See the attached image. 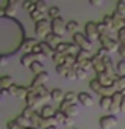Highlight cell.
<instances>
[{
    "label": "cell",
    "instance_id": "9",
    "mask_svg": "<svg viewBox=\"0 0 125 129\" xmlns=\"http://www.w3.org/2000/svg\"><path fill=\"white\" fill-rule=\"evenodd\" d=\"M98 124H100L101 129H113L117 124V118L114 117V115H104V117L100 118Z\"/></svg>",
    "mask_w": 125,
    "mask_h": 129
},
{
    "label": "cell",
    "instance_id": "10",
    "mask_svg": "<svg viewBox=\"0 0 125 129\" xmlns=\"http://www.w3.org/2000/svg\"><path fill=\"white\" fill-rule=\"evenodd\" d=\"M95 79L101 83V87H114V82H116V77L111 76V74H108V73H100V74H97Z\"/></svg>",
    "mask_w": 125,
    "mask_h": 129
},
{
    "label": "cell",
    "instance_id": "55",
    "mask_svg": "<svg viewBox=\"0 0 125 129\" xmlns=\"http://www.w3.org/2000/svg\"><path fill=\"white\" fill-rule=\"evenodd\" d=\"M120 46H123V47H125V40H123V41L120 43Z\"/></svg>",
    "mask_w": 125,
    "mask_h": 129
},
{
    "label": "cell",
    "instance_id": "33",
    "mask_svg": "<svg viewBox=\"0 0 125 129\" xmlns=\"http://www.w3.org/2000/svg\"><path fill=\"white\" fill-rule=\"evenodd\" d=\"M89 88H92V91H95V93H98V94H100V91H101V83L100 82H98L97 79H92L90 82H89Z\"/></svg>",
    "mask_w": 125,
    "mask_h": 129
},
{
    "label": "cell",
    "instance_id": "16",
    "mask_svg": "<svg viewBox=\"0 0 125 129\" xmlns=\"http://www.w3.org/2000/svg\"><path fill=\"white\" fill-rule=\"evenodd\" d=\"M16 10H17V2H16V0H14V2L10 0V2L6 3V6H5V14L8 17H13L16 14Z\"/></svg>",
    "mask_w": 125,
    "mask_h": 129
},
{
    "label": "cell",
    "instance_id": "41",
    "mask_svg": "<svg viewBox=\"0 0 125 129\" xmlns=\"http://www.w3.org/2000/svg\"><path fill=\"white\" fill-rule=\"evenodd\" d=\"M73 71H75V74H76V79H79V80L85 79V76H87V71H84V69L78 68V66H75V68H73Z\"/></svg>",
    "mask_w": 125,
    "mask_h": 129
},
{
    "label": "cell",
    "instance_id": "22",
    "mask_svg": "<svg viewBox=\"0 0 125 129\" xmlns=\"http://www.w3.org/2000/svg\"><path fill=\"white\" fill-rule=\"evenodd\" d=\"M65 115H67V117H71V118H76L78 115H79V107L76 104H70L67 109H65Z\"/></svg>",
    "mask_w": 125,
    "mask_h": 129
},
{
    "label": "cell",
    "instance_id": "30",
    "mask_svg": "<svg viewBox=\"0 0 125 129\" xmlns=\"http://www.w3.org/2000/svg\"><path fill=\"white\" fill-rule=\"evenodd\" d=\"M30 71H32L35 76H37V74H41V73H44V64H43L41 61H35V63L30 66Z\"/></svg>",
    "mask_w": 125,
    "mask_h": 129
},
{
    "label": "cell",
    "instance_id": "6",
    "mask_svg": "<svg viewBox=\"0 0 125 129\" xmlns=\"http://www.w3.org/2000/svg\"><path fill=\"white\" fill-rule=\"evenodd\" d=\"M27 93H29V88L22 87V85H13V87L8 88V94L13 96V98L25 99V98H27Z\"/></svg>",
    "mask_w": 125,
    "mask_h": 129
},
{
    "label": "cell",
    "instance_id": "35",
    "mask_svg": "<svg viewBox=\"0 0 125 129\" xmlns=\"http://www.w3.org/2000/svg\"><path fill=\"white\" fill-rule=\"evenodd\" d=\"M78 27H79V24L76 21H68L67 22V31H70V33H73V35L78 33Z\"/></svg>",
    "mask_w": 125,
    "mask_h": 129
},
{
    "label": "cell",
    "instance_id": "7",
    "mask_svg": "<svg viewBox=\"0 0 125 129\" xmlns=\"http://www.w3.org/2000/svg\"><path fill=\"white\" fill-rule=\"evenodd\" d=\"M49 80V74L46 73H41V74H37L35 77H33V80H32V83H30V87L29 88H40V87H44L46 85V82Z\"/></svg>",
    "mask_w": 125,
    "mask_h": 129
},
{
    "label": "cell",
    "instance_id": "56",
    "mask_svg": "<svg viewBox=\"0 0 125 129\" xmlns=\"http://www.w3.org/2000/svg\"><path fill=\"white\" fill-rule=\"evenodd\" d=\"M0 104H2V96H0Z\"/></svg>",
    "mask_w": 125,
    "mask_h": 129
},
{
    "label": "cell",
    "instance_id": "42",
    "mask_svg": "<svg viewBox=\"0 0 125 129\" xmlns=\"http://www.w3.org/2000/svg\"><path fill=\"white\" fill-rule=\"evenodd\" d=\"M22 6L27 10V13H30V14H32L33 11H37V5H35V2H29V0H27V2L22 3Z\"/></svg>",
    "mask_w": 125,
    "mask_h": 129
},
{
    "label": "cell",
    "instance_id": "44",
    "mask_svg": "<svg viewBox=\"0 0 125 129\" xmlns=\"http://www.w3.org/2000/svg\"><path fill=\"white\" fill-rule=\"evenodd\" d=\"M54 118H56V121H57V123L59 124H63V121H65V118H67V115H65L63 112H60V110H59V109H57V110H56V113H54Z\"/></svg>",
    "mask_w": 125,
    "mask_h": 129
},
{
    "label": "cell",
    "instance_id": "2",
    "mask_svg": "<svg viewBox=\"0 0 125 129\" xmlns=\"http://www.w3.org/2000/svg\"><path fill=\"white\" fill-rule=\"evenodd\" d=\"M98 41L101 43V47H104L108 52H117L119 47H120V43L117 41V40H114V38H111L109 35L100 36V40H98Z\"/></svg>",
    "mask_w": 125,
    "mask_h": 129
},
{
    "label": "cell",
    "instance_id": "4",
    "mask_svg": "<svg viewBox=\"0 0 125 129\" xmlns=\"http://www.w3.org/2000/svg\"><path fill=\"white\" fill-rule=\"evenodd\" d=\"M73 43H75L79 49H84V50H89V52H90L92 41H90L84 33H79V31H78L76 35H73Z\"/></svg>",
    "mask_w": 125,
    "mask_h": 129
},
{
    "label": "cell",
    "instance_id": "34",
    "mask_svg": "<svg viewBox=\"0 0 125 129\" xmlns=\"http://www.w3.org/2000/svg\"><path fill=\"white\" fill-rule=\"evenodd\" d=\"M63 101H67L68 104H76L78 102V94L75 91H68V93H65V99Z\"/></svg>",
    "mask_w": 125,
    "mask_h": 129
},
{
    "label": "cell",
    "instance_id": "3",
    "mask_svg": "<svg viewBox=\"0 0 125 129\" xmlns=\"http://www.w3.org/2000/svg\"><path fill=\"white\" fill-rule=\"evenodd\" d=\"M84 35L89 38L90 41H95V40H100V31H98V22L94 21H89L84 27Z\"/></svg>",
    "mask_w": 125,
    "mask_h": 129
},
{
    "label": "cell",
    "instance_id": "47",
    "mask_svg": "<svg viewBox=\"0 0 125 129\" xmlns=\"http://www.w3.org/2000/svg\"><path fill=\"white\" fill-rule=\"evenodd\" d=\"M116 69H117V73H119L120 76H125V61H123V60L117 61V64H116Z\"/></svg>",
    "mask_w": 125,
    "mask_h": 129
},
{
    "label": "cell",
    "instance_id": "19",
    "mask_svg": "<svg viewBox=\"0 0 125 129\" xmlns=\"http://www.w3.org/2000/svg\"><path fill=\"white\" fill-rule=\"evenodd\" d=\"M40 47H41V54L44 57H51V58H52V55H54V49H52L48 43H46V41H40Z\"/></svg>",
    "mask_w": 125,
    "mask_h": 129
},
{
    "label": "cell",
    "instance_id": "50",
    "mask_svg": "<svg viewBox=\"0 0 125 129\" xmlns=\"http://www.w3.org/2000/svg\"><path fill=\"white\" fill-rule=\"evenodd\" d=\"M63 124H65V126H73V124H75V118L67 117V118H65V121H63Z\"/></svg>",
    "mask_w": 125,
    "mask_h": 129
},
{
    "label": "cell",
    "instance_id": "58",
    "mask_svg": "<svg viewBox=\"0 0 125 129\" xmlns=\"http://www.w3.org/2000/svg\"><path fill=\"white\" fill-rule=\"evenodd\" d=\"M73 129H76V127H73Z\"/></svg>",
    "mask_w": 125,
    "mask_h": 129
},
{
    "label": "cell",
    "instance_id": "43",
    "mask_svg": "<svg viewBox=\"0 0 125 129\" xmlns=\"http://www.w3.org/2000/svg\"><path fill=\"white\" fill-rule=\"evenodd\" d=\"M101 22L106 25L109 30H114V25H113V16H111V14H106V16L103 17V21H101Z\"/></svg>",
    "mask_w": 125,
    "mask_h": 129
},
{
    "label": "cell",
    "instance_id": "46",
    "mask_svg": "<svg viewBox=\"0 0 125 129\" xmlns=\"http://www.w3.org/2000/svg\"><path fill=\"white\" fill-rule=\"evenodd\" d=\"M98 31H100V36H103V35H109L111 30H109L103 22H98Z\"/></svg>",
    "mask_w": 125,
    "mask_h": 129
},
{
    "label": "cell",
    "instance_id": "32",
    "mask_svg": "<svg viewBox=\"0 0 125 129\" xmlns=\"http://www.w3.org/2000/svg\"><path fill=\"white\" fill-rule=\"evenodd\" d=\"M75 66L81 68V69H84V71H90V69H94V66H92V58H90V60H84V61H76Z\"/></svg>",
    "mask_w": 125,
    "mask_h": 129
},
{
    "label": "cell",
    "instance_id": "8",
    "mask_svg": "<svg viewBox=\"0 0 125 129\" xmlns=\"http://www.w3.org/2000/svg\"><path fill=\"white\" fill-rule=\"evenodd\" d=\"M41 102V99L38 98L37 94V90L33 88H29V93H27V98H25V104L27 107H32V109H37V106Z\"/></svg>",
    "mask_w": 125,
    "mask_h": 129
},
{
    "label": "cell",
    "instance_id": "45",
    "mask_svg": "<svg viewBox=\"0 0 125 129\" xmlns=\"http://www.w3.org/2000/svg\"><path fill=\"white\" fill-rule=\"evenodd\" d=\"M116 11L119 13L120 16H123V17H125V0H120V2L117 3V6H116Z\"/></svg>",
    "mask_w": 125,
    "mask_h": 129
},
{
    "label": "cell",
    "instance_id": "54",
    "mask_svg": "<svg viewBox=\"0 0 125 129\" xmlns=\"http://www.w3.org/2000/svg\"><path fill=\"white\" fill-rule=\"evenodd\" d=\"M120 112H125V96H123V99L120 102Z\"/></svg>",
    "mask_w": 125,
    "mask_h": 129
},
{
    "label": "cell",
    "instance_id": "27",
    "mask_svg": "<svg viewBox=\"0 0 125 129\" xmlns=\"http://www.w3.org/2000/svg\"><path fill=\"white\" fill-rule=\"evenodd\" d=\"M14 121H16V123H17L19 126H22V127H25V129L32 127V121H30L29 118L22 117V115H19V117H16V118H14Z\"/></svg>",
    "mask_w": 125,
    "mask_h": 129
},
{
    "label": "cell",
    "instance_id": "49",
    "mask_svg": "<svg viewBox=\"0 0 125 129\" xmlns=\"http://www.w3.org/2000/svg\"><path fill=\"white\" fill-rule=\"evenodd\" d=\"M97 55L100 57V58H104V57H108V50L104 49V47H100V49H98V52H97Z\"/></svg>",
    "mask_w": 125,
    "mask_h": 129
},
{
    "label": "cell",
    "instance_id": "15",
    "mask_svg": "<svg viewBox=\"0 0 125 129\" xmlns=\"http://www.w3.org/2000/svg\"><path fill=\"white\" fill-rule=\"evenodd\" d=\"M35 61H38L35 54H24V55L21 57V64H22V66H29V68H30Z\"/></svg>",
    "mask_w": 125,
    "mask_h": 129
},
{
    "label": "cell",
    "instance_id": "40",
    "mask_svg": "<svg viewBox=\"0 0 125 129\" xmlns=\"http://www.w3.org/2000/svg\"><path fill=\"white\" fill-rule=\"evenodd\" d=\"M35 113H37V112H35V109H32V107H27V106H25L21 115H22V117H25V118H29V120H30V118L33 117Z\"/></svg>",
    "mask_w": 125,
    "mask_h": 129
},
{
    "label": "cell",
    "instance_id": "12",
    "mask_svg": "<svg viewBox=\"0 0 125 129\" xmlns=\"http://www.w3.org/2000/svg\"><path fill=\"white\" fill-rule=\"evenodd\" d=\"M37 44H38V41L33 40V38H25L24 43H22V46H21V50H24L25 54H32V50L35 49Z\"/></svg>",
    "mask_w": 125,
    "mask_h": 129
},
{
    "label": "cell",
    "instance_id": "36",
    "mask_svg": "<svg viewBox=\"0 0 125 129\" xmlns=\"http://www.w3.org/2000/svg\"><path fill=\"white\" fill-rule=\"evenodd\" d=\"M35 5H37V11L43 13V14H46V13H48V10H49L44 0H37V2H35Z\"/></svg>",
    "mask_w": 125,
    "mask_h": 129
},
{
    "label": "cell",
    "instance_id": "5",
    "mask_svg": "<svg viewBox=\"0 0 125 129\" xmlns=\"http://www.w3.org/2000/svg\"><path fill=\"white\" fill-rule=\"evenodd\" d=\"M51 28H52V33H56L57 36L62 38V35L67 31V24H65L62 17H57L54 21H51Z\"/></svg>",
    "mask_w": 125,
    "mask_h": 129
},
{
    "label": "cell",
    "instance_id": "29",
    "mask_svg": "<svg viewBox=\"0 0 125 129\" xmlns=\"http://www.w3.org/2000/svg\"><path fill=\"white\" fill-rule=\"evenodd\" d=\"M90 52L89 50H84V49H79L76 54V61H84V60H90Z\"/></svg>",
    "mask_w": 125,
    "mask_h": 129
},
{
    "label": "cell",
    "instance_id": "39",
    "mask_svg": "<svg viewBox=\"0 0 125 129\" xmlns=\"http://www.w3.org/2000/svg\"><path fill=\"white\" fill-rule=\"evenodd\" d=\"M30 17H32V21H33L35 24L37 22H40V21H44V14H43V13H40V11H33V13H32V14H30Z\"/></svg>",
    "mask_w": 125,
    "mask_h": 129
},
{
    "label": "cell",
    "instance_id": "11",
    "mask_svg": "<svg viewBox=\"0 0 125 129\" xmlns=\"http://www.w3.org/2000/svg\"><path fill=\"white\" fill-rule=\"evenodd\" d=\"M92 66H94V71H95L97 74L104 73V61H103V58H100L97 54L92 55Z\"/></svg>",
    "mask_w": 125,
    "mask_h": 129
},
{
    "label": "cell",
    "instance_id": "31",
    "mask_svg": "<svg viewBox=\"0 0 125 129\" xmlns=\"http://www.w3.org/2000/svg\"><path fill=\"white\" fill-rule=\"evenodd\" d=\"M48 16H49L51 21H54V19L60 17V8H59V6H51V8L48 10Z\"/></svg>",
    "mask_w": 125,
    "mask_h": 129
},
{
    "label": "cell",
    "instance_id": "21",
    "mask_svg": "<svg viewBox=\"0 0 125 129\" xmlns=\"http://www.w3.org/2000/svg\"><path fill=\"white\" fill-rule=\"evenodd\" d=\"M103 61H104V73L114 76L116 74V68H114V64H113V60H111L109 57H104Z\"/></svg>",
    "mask_w": 125,
    "mask_h": 129
},
{
    "label": "cell",
    "instance_id": "23",
    "mask_svg": "<svg viewBox=\"0 0 125 129\" xmlns=\"http://www.w3.org/2000/svg\"><path fill=\"white\" fill-rule=\"evenodd\" d=\"M51 99L52 101H57V102H62L63 99H65V93L62 91L60 88H54L51 91Z\"/></svg>",
    "mask_w": 125,
    "mask_h": 129
},
{
    "label": "cell",
    "instance_id": "26",
    "mask_svg": "<svg viewBox=\"0 0 125 129\" xmlns=\"http://www.w3.org/2000/svg\"><path fill=\"white\" fill-rule=\"evenodd\" d=\"M114 91H125V76L116 77V82H114Z\"/></svg>",
    "mask_w": 125,
    "mask_h": 129
},
{
    "label": "cell",
    "instance_id": "28",
    "mask_svg": "<svg viewBox=\"0 0 125 129\" xmlns=\"http://www.w3.org/2000/svg\"><path fill=\"white\" fill-rule=\"evenodd\" d=\"M71 69H73V68H68V66H65V64H59V66H56L57 74L62 76V77H68L70 73H71Z\"/></svg>",
    "mask_w": 125,
    "mask_h": 129
},
{
    "label": "cell",
    "instance_id": "37",
    "mask_svg": "<svg viewBox=\"0 0 125 129\" xmlns=\"http://www.w3.org/2000/svg\"><path fill=\"white\" fill-rule=\"evenodd\" d=\"M111 98H113V104H114V106H120V102H122V99H123V94H122L120 91H114Z\"/></svg>",
    "mask_w": 125,
    "mask_h": 129
},
{
    "label": "cell",
    "instance_id": "24",
    "mask_svg": "<svg viewBox=\"0 0 125 129\" xmlns=\"http://www.w3.org/2000/svg\"><path fill=\"white\" fill-rule=\"evenodd\" d=\"M37 90V94L41 101H46V99H51V91L46 87H40V88H35Z\"/></svg>",
    "mask_w": 125,
    "mask_h": 129
},
{
    "label": "cell",
    "instance_id": "17",
    "mask_svg": "<svg viewBox=\"0 0 125 129\" xmlns=\"http://www.w3.org/2000/svg\"><path fill=\"white\" fill-rule=\"evenodd\" d=\"M98 106H100L103 110H109L111 106H113V98H111V96H101L100 101H98Z\"/></svg>",
    "mask_w": 125,
    "mask_h": 129
},
{
    "label": "cell",
    "instance_id": "25",
    "mask_svg": "<svg viewBox=\"0 0 125 129\" xmlns=\"http://www.w3.org/2000/svg\"><path fill=\"white\" fill-rule=\"evenodd\" d=\"M54 113H56V110L51 106H43L41 110H40L41 118H52V117H54Z\"/></svg>",
    "mask_w": 125,
    "mask_h": 129
},
{
    "label": "cell",
    "instance_id": "52",
    "mask_svg": "<svg viewBox=\"0 0 125 129\" xmlns=\"http://www.w3.org/2000/svg\"><path fill=\"white\" fill-rule=\"evenodd\" d=\"M8 64V58L6 57H0V66H6Z\"/></svg>",
    "mask_w": 125,
    "mask_h": 129
},
{
    "label": "cell",
    "instance_id": "18",
    "mask_svg": "<svg viewBox=\"0 0 125 129\" xmlns=\"http://www.w3.org/2000/svg\"><path fill=\"white\" fill-rule=\"evenodd\" d=\"M13 79L10 76H0V90H8L10 87H13Z\"/></svg>",
    "mask_w": 125,
    "mask_h": 129
},
{
    "label": "cell",
    "instance_id": "38",
    "mask_svg": "<svg viewBox=\"0 0 125 129\" xmlns=\"http://www.w3.org/2000/svg\"><path fill=\"white\" fill-rule=\"evenodd\" d=\"M52 61H54L57 66H59V64H63L65 55H63V54H59V52H54V55H52Z\"/></svg>",
    "mask_w": 125,
    "mask_h": 129
},
{
    "label": "cell",
    "instance_id": "14",
    "mask_svg": "<svg viewBox=\"0 0 125 129\" xmlns=\"http://www.w3.org/2000/svg\"><path fill=\"white\" fill-rule=\"evenodd\" d=\"M78 101L81 102L82 106H85V107H92L94 106V98L89 94V93H78Z\"/></svg>",
    "mask_w": 125,
    "mask_h": 129
},
{
    "label": "cell",
    "instance_id": "57",
    "mask_svg": "<svg viewBox=\"0 0 125 129\" xmlns=\"http://www.w3.org/2000/svg\"><path fill=\"white\" fill-rule=\"evenodd\" d=\"M48 129H57V127H48Z\"/></svg>",
    "mask_w": 125,
    "mask_h": 129
},
{
    "label": "cell",
    "instance_id": "48",
    "mask_svg": "<svg viewBox=\"0 0 125 129\" xmlns=\"http://www.w3.org/2000/svg\"><path fill=\"white\" fill-rule=\"evenodd\" d=\"M6 127H8V129H25V127H22V126H19L14 120L8 121V123H6Z\"/></svg>",
    "mask_w": 125,
    "mask_h": 129
},
{
    "label": "cell",
    "instance_id": "51",
    "mask_svg": "<svg viewBox=\"0 0 125 129\" xmlns=\"http://www.w3.org/2000/svg\"><path fill=\"white\" fill-rule=\"evenodd\" d=\"M117 54L120 55V60H123V61H125V47H123V46H120V47H119Z\"/></svg>",
    "mask_w": 125,
    "mask_h": 129
},
{
    "label": "cell",
    "instance_id": "13",
    "mask_svg": "<svg viewBox=\"0 0 125 129\" xmlns=\"http://www.w3.org/2000/svg\"><path fill=\"white\" fill-rule=\"evenodd\" d=\"M111 16H113V25H114V30L117 28V31H119L120 28L125 27V17H123V16H120L117 11H114Z\"/></svg>",
    "mask_w": 125,
    "mask_h": 129
},
{
    "label": "cell",
    "instance_id": "1",
    "mask_svg": "<svg viewBox=\"0 0 125 129\" xmlns=\"http://www.w3.org/2000/svg\"><path fill=\"white\" fill-rule=\"evenodd\" d=\"M52 33V28H51V21L44 19V21H40L35 24V35L38 38H48L49 35Z\"/></svg>",
    "mask_w": 125,
    "mask_h": 129
},
{
    "label": "cell",
    "instance_id": "20",
    "mask_svg": "<svg viewBox=\"0 0 125 129\" xmlns=\"http://www.w3.org/2000/svg\"><path fill=\"white\" fill-rule=\"evenodd\" d=\"M44 41H46V43H48V44H49V46H51L52 49H56V47L59 46V44H60V43H62V41H60V36H57L56 33H51V35H49L48 38H46V40H44Z\"/></svg>",
    "mask_w": 125,
    "mask_h": 129
},
{
    "label": "cell",
    "instance_id": "53",
    "mask_svg": "<svg viewBox=\"0 0 125 129\" xmlns=\"http://www.w3.org/2000/svg\"><path fill=\"white\" fill-rule=\"evenodd\" d=\"M90 5H94V6H100V5H103V2H100V0H90Z\"/></svg>",
    "mask_w": 125,
    "mask_h": 129
}]
</instances>
